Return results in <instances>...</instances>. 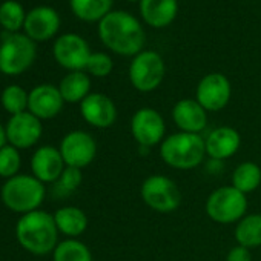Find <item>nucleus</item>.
Masks as SVG:
<instances>
[{"label":"nucleus","mask_w":261,"mask_h":261,"mask_svg":"<svg viewBox=\"0 0 261 261\" xmlns=\"http://www.w3.org/2000/svg\"><path fill=\"white\" fill-rule=\"evenodd\" d=\"M98 37L108 49L124 57L140 54L146 42L142 23L126 11H111L100 20Z\"/></svg>","instance_id":"nucleus-1"},{"label":"nucleus","mask_w":261,"mask_h":261,"mask_svg":"<svg viewBox=\"0 0 261 261\" xmlns=\"http://www.w3.org/2000/svg\"><path fill=\"white\" fill-rule=\"evenodd\" d=\"M16 237L20 246L34 255H46L57 247L59 229L54 215L45 211H33L20 217L16 224Z\"/></svg>","instance_id":"nucleus-2"},{"label":"nucleus","mask_w":261,"mask_h":261,"mask_svg":"<svg viewBox=\"0 0 261 261\" xmlns=\"http://www.w3.org/2000/svg\"><path fill=\"white\" fill-rule=\"evenodd\" d=\"M206 155L204 139L200 134L175 133L168 137L160 145L162 160L178 171H191L203 163Z\"/></svg>","instance_id":"nucleus-3"},{"label":"nucleus","mask_w":261,"mask_h":261,"mask_svg":"<svg viewBox=\"0 0 261 261\" xmlns=\"http://www.w3.org/2000/svg\"><path fill=\"white\" fill-rule=\"evenodd\" d=\"M4 204L17 214L37 211L45 198V186L34 175H16L8 178L0 191Z\"/></svg>","instance_id":"nucleus-4"},{"label":"nucleus","mask_w":261,"mask_h":261,"mask_svg":"<svg viewBox=\"0 0 261 261\" xmlns=\"http://www.w3.org/2000/svg\"><path fill=\"white\" fill-rule=\"evenodd\" d=\"M246 194L235 189L232 185L221 186L215 189L206 200V214L207 217L220 224L238 223L247 211Z\"/></svg>","instance_id":"nucleus-5"},{"label":"nucleus","mask_w":261,"mask_h":261,"mask_svg":"<svg viewBox=\"0 0 261 261\" xmlns=\"http://www.w3.org/2000/svg\"><path fill=\"white\" fill-rule=\"evenodd\" d=\"M36 59V45L25 34H5L0 45V72L19 75L25 72Z\"/></svg>","instance_id":"nucleus-6"},{"label":"nucleus","mask_w":261,"mask_h":261,"mask_svg":"<svg viewBox=\"0 0 261 261\" xmlns=\"http://www.w3.org/2000/svg\"><path fill=\"white\" fill-rule=\"evenodd\" d=\"M165 72V60L157 51H142L129 65V82L140 92H152L162 85Z\"/></svg>","instance_id":"nucleus-7"},{"label":"nucleus","mask_w":261,"mask_h":261,"mask_svg":"<svg viewBox=\"0 0 261 261\" xmlns=\"http://www.w3.org/2000/svg\"><path fill=\"white\" fill-rule=\"evenodd\" d=\"M142 200L159 214H171L181 203V192L174 180L165 175H151L142 183Z\"/></svg>","instance_id":"nucleus-8"},{"label":"nucleus","mask_w":261,"mask_h":261,"mask_svg":"<svg viewBox=\"0 0 261 261\" xmlns=\"http://www.w3.org/2000/svg\"><path fill=\"white\" fill-rule=\"evenodd\" d=\"M166 124L162 114L154 108H142L130 118V134L142 148H154L165 140Z\"/></svg>","instance_id":"nucleus-9"},{"label":"nucleus","mask_w":261,"mask_h":261,"mask_svg":"<svg viewBox=\"0 0 261 261\" xmlns=\"http://www.w3.org/2000/svg\"><path fill=\"white\" fill-rule=\"evenodd\" d=\"M60 154L66 166L83 169L89 166L97 155V143L94 137L85 130L68 133L60 143Z\"/></svg>","instance_id":"nucleus-10"},{"label":"nucleus","mask_w":261,"mask_h":261,"mask_svg":"<svg viewBox=\"0 0 261 261\" xmlns=\"http://www.w3.org/2000/svg\"><path fill=\"white\" fill-rule=\"evenodd\" d=\"M232 86L229 79L221 72H211L204 75L195 91V100L207 111L218 112L224 109L230 100Z\"/></svg>","instance_id":"nucleus-11"},{"label":"nucleus","mask_w":261,"mask_h":261,"mask_svg":"<svg viewBox=\"0 0 261 261\" xmlns=\"http://www.w3.org/2000/svg\"><path fill=\"white\" fill-rule=\"evenodd\" d=\"M54 59L57 63L68 69L69 72L72 71H85L86 65L91 57V49L88 42L77 36V34H63L60 36L56 43H54Z\"/></svg>","instance_id":"nucleus-12"},{"label":"nucleus","mask_w":261,"mask_h":261,"mask_svg":"<svg viewBox=\"0 0 261 261\" xmlns=\"http://www.w3.org/2000/svg\"><path fill=\"white\" fill-rule=\"evenodd\" d=\"M5 129L10 145L17 149H28L34 146L40 140L43 133L40 118L33 115L30 111L11 115Z\"/></svg>","instance_id":"nucleus-13"},{"label":"nucleus","mask_w":261,"mask_h":261,"mask_svg":"<svg viewBox=\"0 0 261 261\" xmlns=\"http://www.w3.org/2000/svg\"><path fill=\"white\" fill-rule=\"evenodd\" d=\"M80 114L88 124L98 129H108L117 120V106L111 97L94 92L80 103Z\"/></svg>","instance_id":"nucleus-14"},{"label":"nucleus","mask_w":261,"mask_h":261,"mask_svg":"<svg viewBox=\"0 0 261 261\" xmlns=\"http://www.w3.org/2000/svg\"><path fill=\"white\" fill-rule=\"evenodd\" d=\"M206 155L214 162H223L233 157L241 146V136L232 126H220L212 129L204 139Z\"/></svg>","instance_id":"nucleus-15"},{"label":"nucleus","mask_w":261,"mask_h":261,"mask_svg":"<svg viewBox=\"0 0 261 261\" xmlns=\"http://www.w3.org/2000/svg\"><path fill=\"white\" fill-rule=\"evenodd\" d=\"M63 97L54 85H39L28 94V111L40 120H49L63 109Z\"/></svg>","instance_id":"nucleus-16"},{"label":"nucleus","mask_w":261,"mask_h":261,"mask_svg":"<svg viewBox=\"0 0 261 261\" xmlns=\"http://www.w3.org/2000/svg\"><path fill=\"white\" fill-rule=\"evenodd\" d=\"M172 120L181 133L200 134L207 126V111L195 98H181L172 108Z\"/></svg>","instance_id":"nucleus-17"},{"label":"nucleus","mask_w":261,"mask_h":261,"mask_svg":"<svg viewBox=\"0 0 261 261\" xmlns=\"http://www.w3.org/2000/svg\"><path fill=\"white\" fill-rule=\"evenodd\" d=\"M23 27L31 40L43 42L57 34L60 28V17L51 7H37L27 14Z\"/></svg>","instance_id":"nucleus-18"},{"label":"nucleus","mask_w":261,"mask_h":261,"mask_svg":"<svg viewBox=\"0 0 261 261\" xmlns=\"http://www.w3.org/2000/svg\"><path fill=\"white\" fill-rule=\"evenodd\" d=\"M66 165L60 149L54 146L39 148L31 159V169L37 180L42 183H56L63 174Z\"/></svg>","instance_id":"nucleus-19"},{"label":"nucleus","mask_w":261,"mask_h":261,"mask_svg":"<svg viewBox=\"0 0 261 261\" xmlns=\"http://www.w3.org/2000/svg\"><path fill=\"white\" fill-rule=\"evenodd\" d=\"M140 14L149 27L166 28L178 14V0H140Z\"/></svg>","instance_id":"nucleus-20"},{"label":"nucleus","mask_w":261,"mask_h":261,"mask_svg":"<svg viewBox=\"0 0 261 261\" xmlns=\"http://www.w3.org/2000/svg\"><path fill=\"white\" fill-rule=\"evenodd\" d=\"M54 221L59 232H62L69 238H75L82 235L88 227L86 214L75 206H65L57 209V212L54 214Z\"/></svg>","instance_id":"nucleus-21"},{"label":"nucleus","mask_w":261,"mask_h":261,"mask_svg":"<svg viewBox=\"0 0 261 261\" xmlns=\"http://www.w3.org/2000/svg\"><path fill=\"white\" fill-rule=\"evenodd\" d=\"M59 91L65 101L82 103L91 94V79L83 71H72L62 79Z\"/></svg>","instance_id":"nucleus-22"},{"label":"nucleus","mask_w":261,"mask_h":261,"mask_svg":"<svg viewBox=\"0 0 261 261\" xmlns=\"http://www.w3.org/2000/svg\"><path fill=\"white\" fill-rule=\"evenodd\" d=\"M71 10L83 22H100L111 11L114 0H69Z\"/></svg>","instance_id":"nucleus-23"},{"label":"nucleus","mask_w":261,"mask_h":261,"mask_svg":"<svg viewBox=\"0 0 261 261\" xmlns=\"http://www.w3.org/2000/svg\"><path fill=\"white\" fill-rule=\"evenodd\" d=\"M237 244L253 249L261 246V214L244 215L235 226Z\"/></svg>","instance_id":"nucleus-24"},{"label":"nucleus","mask_w":261,"mask_h":261,"mask_svg":"<svg viewBox=\"0 0 261 261\" xmlns=\"http://www.w3.org/2000/svg\"><path fill=\"white\" fill-rule=\"evenodd\" d=\"M232 186L243 194L256 191L261 185V168L255 162H244L232 172Z\"/></svg>","instance_id":"nucleus-25"},{"label":"nucleus","mask_w":261,"mask_h":261,"mask_svg":"<svg viewBox=\"0 0 261 261\" xmlns=\"http://www.w3.org/2000/svg\"><path fill=\"white\" fill-rule=\"evenodd\" d=\"M54 261H92V253L85 243L68 238L54 249Z\"/></svg>","instance_id":"nucleus-26"},{"label":"nucleus","mask_w":261,"mask_h":261,"mask_svg":"<svg viewBox=\"0 0 261 261\" xmlns=\"http://www.w3.org/2000/svg\"><path fill=\"white\" fill-rule=\"evenodd\" d=\"M25 11L23 7L16 0H7L0 5V25L7 31L14 34L25 25Z\"/></svg>","instance_id":"nucleus-27"},{"label":"nucleus","mask_w":261,"mask_h":261,"mask_svg":"<svg viewBox=\"0 0 261 261\" xmlns=\"http://www.w3.org/2000/svg\"><path fill=\"white\" fill-rule=\"evenodd\" d=\"M2 106L11 115L25 112L28 109V94L19 85L7 86L2 92Z\"/></svg>","instance_id":"nucleus-28"},{"label":"nucleus","mask_w":261,"mask_h":261,"mask_svg":"<svg viewBox=\"0 0 261 261\" xmlns=\"http://www.w3.org/2000/svg\"><path fill=\"white\" fill-rule=\"evenodd\" d=\"M22 165L20 152L17 148L7 145L0 149V177L13 178L17 175Z\"/></svg>","instance_id":"nucleus-29"},{"label":"nucleus","mask_w":261,"mask_h":261,"mask_svg":"<svg viewBox=\"0 0 261 261\" xmlns=\"http://www.w3.org/2000/svg\"><path fill=\"white\" fill-rule=\"evenodd\" d=\"M82 180H83L82 169L66 166L63 174L60 175V178L56 181V189L54 191L60 197L69 195V194H72L74 191L79 189V186L82 185Z\"/></svg>","instance_id":"nucleus-30"},{"label":"nucleus","mask_w":261,"mask_h":261,"mask_svg":"<svg viewBox=\"0 0 261 261\" xmlns=\"http://www.w3.org/2000/svg\"><path fill=\"white\" fill-rule=\"evenodd\" d=\"M114 69V62L106 53H92L86 65V71L94 77H108Z\"/></svg>","instance_id":"nucleus-31"},{"label":"nucleus","mask_w":261,"mask_h":261,"mask_svg":"<svg viewBox=\"0 0 261 261\" xmlns=\"http://www.w3.org/2000/svg\"><path fill=\"white\" fill-rule=\"evenodd\" d=\"M226 261H252L250 249L237 244V246H233V247L227 252Z\"/></svg>","instance_id":"nucleus-32"},{"label":"nucleus","mask_w":261,"mask_h":261,"mask_svg":"<svg viewBox=\"0 0 261 261\" xmlns=\"http://www.w3.org/2000/svg\"><path fill=\"white\" fill-rule=\"evenodd\" d=\"M7 129L0 124V149H2L4 146H7Z\"/></svg>","instance_id":"nucleus-33"},{"label":"nucleus","mask_w":261,"mask_h":261,"mask_svg":"<svg viewBox=\"0 0 261 261\" xmlns=\"http://www.w3.org/2000/svg\"><path fill=\"white\" fill-rule=\"evenodd\" d=\"M127 2H140V0H127Z\"/></svg>","instance_id":"nucleus-34"}]
</instances>
